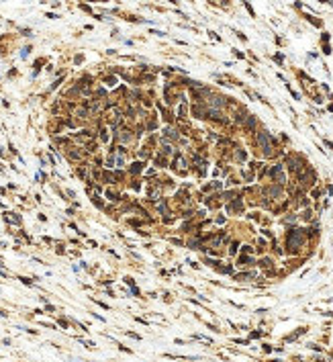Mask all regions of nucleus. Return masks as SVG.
<instances>
[{
    "mask_svg": "<svg viewBox=\"0 0 333 362\" xmlns=\"http://www.w3.org/2000/svg\"><path fill=\"white\" fill-rule=\"evenodd\" d=\"M260 266H264V268H268V266H272V260H270V258H264V260H262V262H260Z\"/></svg>",
    "mask_w": 333,
    "mask_h": 362,
    "instance_id": "nucleus-19",
    "label": "nucleus"
},
{
    "mask_svg": "<svg viewBox=\"0 0 333 362\" xmlns=\"http://www.w3.org/2000/svg\"><path fill=\"white\" fill-rule=\"evenodd\" d=\"M143 166H145L143 162H135V164H131V172L133 174H139V172L143 170Z\"/></svg>",
    "mask_w": 333,
    "mask_h": 362,
    "instance_id": "nucleus-9",
    "label": "nucleus"
},
{
    "mask_svg": "<svg viewBox=\"0 0 333 362\" xmlns=\"http://www.w3.org/2000/svg\"><path fill=\"white\" fill-rule=\"evenodd\" d=\"M255 141H258V145L264 149L266 156H272V154H274V139H272V135H270L268 131H260L258 137H255Z\"/></svg>",
    "mask_w": 333,
    "mask_h": 362,
    "instance_id": "nucleus-2",
    "label": "nucleus"
},
{
    "mask_svg": "<svg viewBox=\"0 0 333 362\" xmlns=\"http://www.w3.org/2000/svg\"><path fill=\"white\" fill-rule=\"evenodd\" d=\"M164 133H166V139H174V141H176V139H178V131H176V129L168 127V129H166V131H164Z\"/></svg>",
    "mask_w": 333,
    "mask_h": 362,
    "instance_id": "nucleus-8",
    "label": "nucleus"
},
{
    "mask_svg": "<svg viewBox=\"0 0 333 362\" xmlns=\"http://www.w3.org/2000/svg\"><path fill=\"white\" fill-rule=\"evenodd\" d=\"M241 211H243V203L239 199H235L231 205H227V213H241Z\"/></svg>",
    "mask_w": 333,
    "mask_h": 362,
    "instance_id": "nucleus-6",
    "label": "nucleus"
},
{
    "mask_svg": "<svg viewBox=\"0 0 333 362\" xmlns=\"http://www.w3.org/2000/svg\"><path fill=\"white\" fill-rule=\"evenodd\" d=\"M155 164H160V166H166V160H164V156H155Z\"/></svg>",
    "mask_w": 333,
    "mask_h": 362,
    "instance_id": "nucleus-18",
    "label": "nucleus"
},
{
    "mask_svg": "<svg viewBox=\"0 0 333 362\" xmlns=\"http://www.w3.org/2000/svg\"><path fill=\"white\" fill-rule=\"evenodd\" d=\"M266 192H268L270 196H280V186H270V188H266Z\"/></svg>",
    "mask_w": 333,
    "mask_h": 362,
    "instance_id": "nucleus-10",
    "label": "nucleus"
},
{
    "mask_svg": "<svg viewBox=\"0 0 333 362\" xmlns=\"http://www.w3.org/2000/svg\"><path fill=\"white\" fill-rule=\"evenodd\" d=\"M309 348H313V350H317V352H319V350H323V348L319 346V344H309Z\"/></svg>",
    "mask_w": 333,
    "mask_h": 362,
    "instance_id": "nucleus-27",
    "label": "nucleus"
},
{
    "mask_svg": "<svg viewBox=\"0 0 333 362\" xmlns=\"http://www.w3.org/2000/svg\"><path fill=\"white\" fill-rule=\"evenodd\" d=\"M286 166H288L290 172H300V160H299V158H294V156H290V158H286Z\"/></svg>",
    "mask_w": 333,
    "mask_h": 362,
    "instance_id": "nucleus-5",
    "label": "nucleus"
},
{
    "mask_svg": "<svg viewBox=\"0 0 333 362\" xmlns=\"http://www.w3.org/2000/svg\"><path fill=\"white\" fill-rule=\"evenodd\" d=\"M100 139H102V141H108V133H106V129H102V131H100Z\"/></svg>",
    "mask_w": 333,
    "mask_h": 362,
    "instance_id": "nucleus-20",
    "label": "nucleus"
},
{
    "mask_svg": "<svg viewBox=\"0 0 333 362\" xmlns=\"http://www.w3.org/2000/svg\"><path fill=\"white\" fill-rule=\"evenodd\" d=\"M323 53H327V55H329V53H331V47H329V45H327V43H325V45H323Z\"/></svg>",
    "mask_w": 333,
    "mask_h": 362,
    "instance_id": "nucleus-26",
    "label": "nucleus"
},
{
    "mask_svg": "<svg viewBox=\"0 0 333 362\" xmlns=\"http://www.w3.org/2000/svg\"><path fill=\"white\" fill-rule=\"evenodd\" d=\"M270 176L274 178L278 184H284L286 182V178H284V172H282V164H276V166H272L270 168Z\"/></svg>",
    "mask_w": 333,
    "mask_h": 362,
    "instance_id": "nucleus-4",
    "label": "nucleus"
},
{
    "mask_svg": "<svg viewBox=\"0 0 333 362\" xmlns=\"http://www.w3.org/2000/svg\"><path fill=\"white\" fill-rule=\"evenodd\" d=\"M106 196L110 199V201H119V195H117V192H113V190H106Z\"/></svg>",
    "mask_w": 333,
    "mask_h": 362,
    "instance_id": "nucleus-17",
    "label": "nucleus"
},
{
    "mask_svg": "<svg viewBox=\"0 0 333 362\" xmlns=\"http://www.w3.org/2000/svg\"><path fill=\"white\" fill-rule=\"evenodd\" d=\"M178 115H180V119H184V115H186V103H182V104H180V111H178Z\"/></svg>",
    "mask_w": 333,
    "mask_h": 362,
    "instance_id": "nucleus-16",
    "label": "nucleus"
},
{
    "mask_svg": "<svg viewBox=\"0 0 333 362\" xmlns=\"http://www.w3.org/2000/svg\"><path fill=\"white\" fill-rule=\"evenodd\" d=\"M304 241H307L304 229H290L286 233V248H288V252H299L304 245Z\"/></svg>",
    "mask_w": 333,
    "mask_h": 362,
    "instance_id": "nucleus-1",
    "label": "nucleus"
},
{
    "mask_svg": "<svg viewBox=\"0 0 333 362\" xmlns=\"http://www.w3.org/2000/svg\"><path fill=\"white\" fill-rule=\"evenodd\" d=\"M115 82H117V78H115V76H110V78H106V84H108V86H115Z\"/></svg>",
    "mask_w": 333,
    "mask_h": 362,
    "instance_id": "nucleus-22",
    "label": "nucleus"
},
{
    "mask_svg": "<svg viewBox=\"0 0 333 362\" xmlns=\"http://www.w3.org/2000/svg\"><path fill=\"white\" fill-rule=\"evenodd\" d=\"M205 264H209V266H217V264H219V262H217V260H211V258H206V260H205Z\"/></svg>",
    "mask_w": 333,
    "mask_h": 362,
    "instance_id": "nucleus-21",
    "label": "nucleus"
},
{
    "mask_svg": "<svg viewBox=\"0 0 333 362\" xmlns=\"http://www.w3.org/2000/svg\"><path fill=\"white\" fill-rule=\"evenodd\" d=\"M250 278H255V272H241L235 276V280H250Z\"/></svg>",
    "mask_w": 333,
    "mask_h": 362,
    "instance_id": "nucleus-7",
    "label": "nucleus"
},
{
    "mask_svg": "<svg viewBox=\"0 0 333 362\" xmlns=\"http://www.w3.org/2000/svg\"><path fill=\"white\" fill-rule=\"evenodd\" d=\"M235 252H237V241H235V244H231V248H229V254H235Z\"/></svg>",
    "mask_w": 333,
    "mask_h": 362,
    "instance_id": "nucleus-25",
    "label": "nucleus"
},
{
    "mask_svg": "<svg viewBox=\"0 0 333 362\" xmlns=\"http://www.w3.org/2000/svg\"><path fill=\"white\" fill-rule=\"evenodd\" d=\"M233 53H235V55H237V57H239V59H243V53H241V51H237V49H233Z\"/></svg>",
    "mask_w": 333,
    "mask_h": 362,
    "instance_id": "nucleus-28",
    "label": "nucleus"
},
{
    "mask_svg": "<svg viewBox=\"0 0 333 362\" xmlns=\"http://www.w3.org/2000/svg\"><path fill=\"white\" fill-rule=\"evenodd\" d=\"M250 262H254L250 256H239V260H237V264H239V266H245V264H250Z\"/></svg>",
    "mask_w": 333,
    "mask_h": 362,
    "instance_id": "nucleus-13",
    "label": "nucleus"
},
{
    "mask_svg": "<svg viewBox=\"0 0 333 362\" xmlns=\"http://www.w3.org/2000/svg\"><path fill=\"white\" fill-rule=\"evenodd\" d=\"M235 160H239V162L247 160V154H245V149H237V152H235Z\"/></svg>",
    "mask_w": 333,
    "mask_h": 362,
    "instance_id": "nucleus-12",
    "label": "nucleus"
},
{
    "mask_svg": "<svg viewBox=\"0 0 333 362\" xmlns=\"http://www.w3.org/2000/svg\"><path fill=\"white\" fill-rule=\"evenodd\" d=\"M29 51H31V47H25L23 51H20V57H27V55H29Z\"/></svg>",
    "mask_w": 333,
    "mask_h": 362,
    "instance_id": "nucleus-23",
    "label": "nucleus"
},
{
    "mask_svg": "<svg viewBox=\"0 0 333 362\" xmlns=\"http://www.w3.org/2000/svg\"><path fill=\"white\" fill-rule=\"evenodd\" d=\"M227 104V98L223 96H217V94H213L209 100H206V108H211V111H219L221 113V108Z\"/></svg>",
    "mask_w": 333,
    "mask_h": 362,
    "instance_id": "nucleus-3",
    "label": "nucleus"
},
{
    "mask_svg": "<svg viewBox=\"0 0 333 362\" xmlns=\"http://www.w3.org/2000/svg\"><path fill=\"white\" fill-rule=\"evenodd\" d=\"M121 141H131V135H129V131H121Z\"/></svg>",
    "mask_w": 333,
    "mask_h": 362,
    "instance_id": "nucleus-15",
    "label": "nucleus"
},
{
    "mask_svg": "<svg viewBox=\"0 0 333 362\" xmlns=\"http://www.w3.org/2000/svg\"><path fill=\"white\" fill-rule=\"evenodd\" d=\"M311 215H313V213H311V211L307 209V211H304V213H303V219H307V221H309V219H311Z\"/></svg>",
    "mask_w": 333,
    "mask_h": 362,
    "instance_id": "nucleus-24",
    "label": "nucleus"
},
{
    "mask_svg": "<svg viewBox=\"0 0 333 362\" xmlns=\"http://www.w3.org/2000/svg\"><path fill=\"white\" fill-rule=\"evenodd\" d=\"M6 219H8L10 223H16V225H19V223H20V217L16 215V213H8V217H6Z\"/></svg>",
    "mask_w": 333,
    "mask_h": 362,
    "instance_id": "nucleus-14",
    "label": "nucleus"
},
{
    "mask_svg": "<svg viewBox=\"0 0 333 362\" xmlns=\"http://www.w3.org/2000/svg\"><path fill=\"white\" fill-rule=\"evenodd\" d=\"M255 125H258L255 117H247V119H245V127H247V129H255Z\"/></svg>",
    "mask_w": 333,
    "mask_h": 362,
    "instance_id": "nucleus-11",
    "label": "nucleus"
}]
</instances>
